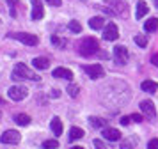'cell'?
<instances>
[{
  "mask_svg": "<svg viewBox=\"0 0 158 149\" xmlns=\"http://www.w3.org/2000/svg\"><path fill=\"white\" fill-rule=\"evenodd\" d=\"M96 52H100V43L96 37H84L78 43V53L84 57H93Z\"/></svg>",
  "mask_w": 158,
  "mask_h": 149,
  "instance_id": "obj_1",
  "label": "cell"
},
{
  "mask_svg": "<svg viewBox=\"0 0 158 149\" xmlns=\"http://www.w3.org/2000/svg\"><path fill=\"white\" fill-rule=\"evenodd\" d=\"M13 80H32V82H39L41 78L34 71H30L23 62H18L15 66V71H13Z\"/></svg>",
  "mask_w": 158,
  "mask_h": 149,
  "instance_id": "obj_2",
  "label": "cell"
},
{
  "mask_svg": "<svg viewBox=\"0 0 158 149\" xmlns=\"http://www.w3.org/2000/svg\"><path fill=\"white\" fill-rule=\"evenodd\" d=\"M11 37H13V39H16V41L23 43V44H27V46H36L37 43H39L37 35L27 34V32H16V34H11Z\"/></svg>",
  "mask_w": 158,
  "mask_h": 149,
  "instance_id": "obj_3",
  "label": "cell"
},
{
  "mask_svg": "<svg viewBox=\"0 0 158 149\" xmlns=\"http://www.w3.org/2000/svg\"><path fill=\"white\" fill-rule=\"evenodd\" d=\"M7 94H9V98L13 99V101H22V99L27 98L29 91H27L25 85H13V87H9Z\"/></svg>",
  "mask_w": 158,
  "mask_h": 149,
  "instance_id": "obj_4",
  "label": "cell"
},
{
  "mask_svg": "<svg viewBox=\"0 0 158 149\" xmlns=\"http://www.w3.org/2000/svg\"><path fill=\"white\" fill-rule=\"evenodd\" d=\"M82 69L85 71L89 77L93 78V80H98V78H103L105 77V69H103V66H98V64H87V66H82Z\"/></svg>",
  "mask_w": 158,
  "mask_h": 149,
  "instance_id": "obj_5",
  "label": "cell"
},
{
  "mask_svg": "<svg viewBox=\"0 0 158 149\" xmlns=\"http://www.w3.org/2000/svg\"><path fill=\"white\" fill-rule=\"evenodd\" d=\"M20 140H22V135L16 130H7V131H4L0 135V142L2 144H18Z\"/></svg>",
  "mask_w": 158,
  "mask_h": 149,
  "instance_id": "obj_6",
  "label": "cell"
},
{
  "mask_svg": "<svg viewBox=\"0 0 158 149\" xmlns=\"http://www.w3.org/2000/svg\"><path fill=\"white\" fill-rule=\"evenodd\" d=\"M114 60L117 66H124L128 62V50L126 46H115L114 48Z\"/></svg>",
  "mask_w": 158,
  "mask_h": 149,
  "instance_id": "obj_7",
  "label": "cell"
},
{
  "mask_svg": "<svg viewBox=\"0 0 158 149\" xmlns=\"http://www.w3.org/2000/svg\"><path fill=\"white\" fill-rule=\"evenodd\" d=\"M140 112L146 115V117H149V119H155L156 117V110H155V103L151 101V99H144L140 101Z\"/></svg>",
  "mask_w": 158,
  "mask_h": 149,
  "instance_id": "obj_8",
  "label": "cell"
},
{
  "mask_svg": "<svg viewBox=\"0 0 158 149\" xmlns=\"http://www.w3.org/2000/svg\"><path fill=\"white\" fill-rule=\"evenodd\" d=\"M119 37V30H117V25L115 23H108L105 30H103V39L105 41H115Z\"/></svg>",
  "mask_w": 158,
  "mask_h": 149,
  "instance_id": "obj_9",
  "label": "cell"
},
{
  "mask_svg": "<svg viewBox=\"0 0 158 149\" xmlns=\"http://www.w3.org/2000/svg\"><path fill=\"white\" fill-rule=\"evenodd\" d=\"M30 4H32V14H30V18L36 21V20H41L44 16V9H43V4L39 2V0H30Z\"/></svg>",
  "mask_w": 158,
  "mask_h": 149,
  "instance_id": "obj_10",
  "label": "cell"
},
{
  "mask_svg": "<svg viewBox=\"0 0 158 149\" xmlns=\"http://www.w3.org/2000/svg\"><path fill=\"white\" fill-rule=\"evenodd\" d=\"M108 4L115 9V14H123V16L128 14V6L124 0H108Z\"/></svg>",
  "mask_w": 158,
  "mask_h": 149,
  "instance_id": "obj_11",
  "label": "cell"
},
{
  "mask_svg": "<svg viewBox=\"0 0 158 149\" xmlns=\"http://www.w3.org/2000/svg\"><path fill=\"white\" fill-rule=\"evenodd\" d=\"M103 137L110 142H115V140H119L123 135H121V131L115 130V128H103Z\"/></svg>",
  "mask_w": 158,
  "mask_h": 149,
  "instance_id": "obj_12",
  "label": "cell"
},
{
  "mask_svg": "<svg viewBox=\"0 0 158 149\" xmlns=\"http://www.w3.org/2000/svg\"><path fill=\"white\" fill-rule=\"evenodd\" d=\"M53 78H64V80H73V71L71 69H66V68H57L53 69Z\"/></svg>",
  "mask_w": 158,
  "mask_h": 149,
  "instance_id": "obj_13",
  "label": "cell"
},
{
  "mask_svg": "<svg viewBox=\"0 0 158 149\" xmlns=\"http://www.w3.org/2000/svg\"><path fill=\"white\" fill-rule=\"evenodd\" d=\"M32 66H34L36 69L44 71V69H48V66H50V60H48L46 57H36V59L32 60Z\"/></svg>",
  "mask_w": 158,
  "mask_h": 149,
  "instance_id": "obj_14",
  "label": "cell"
},
{
  "mask_svg": "<svg viewBox=\"0 0 158 149\" xmlns=\"http://www.w3.org/2000/svg\"><path fill=\"white\" fill-rule=\"evenodd\" d=\"M140 89H142L144 92L153 94V92L158 91V84H156V82H153V80H144L142 84H140Z\"/></svg>",
  "mask_w": 158,
  "mask_h": 149,
  "instance_id": "obj_15",
  "label": "cell"
},
{
  "mask_svg": "<svg viewBox=\"0 0 158 149\" xmlns=\"http://www.w3.org/2000/svg\"><path fill=\"white\" fill-rule=\"evenodd\" d=\"M137 144H139L137 137H124L121 140V149H133Z\"/></svg>",
  "mask_w": 158,
  "mask_h": 149,
  "instance_id": "obj_16",
  "label": "cell"
},
{
  "mask_svg": "<svg viewBox=\"0 0 158 149\" xmlns=\"http://www.w3.org/2000/svg\"><path fill=\"white\" fill-rule=\"evenodd\" d=\"M50 126H52V131H53L55 137H59V135L62 133V121L59 119V117H53V119H52Z\"/></svg>",
  "mask_w": 158,
  "mask_h": 149,
  "instance_id": "obj_17",
  "label": "cell"
},
{
  "mask_svg": "<svg viewBox=\"0 0 158 149\" xmlns=\"http://www.w3.org/2000/svg\"><path fill=\"white\" fill-rule=\"evenodd\" d=\"M103 25H105V20L101 16H94V18L89 20V27L93 30H100V28H103Z\"/></svg>",
  "mask_w": 158,
  "mask_h": 149,
  "instance_id": "obj_18",
  "label": "cell"
},
{
  "mask_svg": "<svg viewBox=\"0 0 158 149\" xmlns=\"http://www.w3.org/2000/svg\"><path fill=\"white\" fill-rule=\"evenodd\" d=\"M148 11H149V9H148V4H146L144 0H140V2L137 4V13H135V18H139V20H140V18H144V16L148 14Z\"/></svg>",
  "mask_w": 158,
  "mask_h": 149,
  "instance_id": "obj_19",
  "label": "cell"
},
{
  "mask_svg": "<svg viewBox=\"0 0 158 149\" xmlns=\"http://www.w3.org/2000/svg\"><path fill=\"white\" fill-rule=\"evenodd\" d=\"M84 130H82V128H78V126H73L71 130H69V140H78V139H82V137H84Z\"/></svg>",
  "mask_w": 158,
  "mask_h": 149,
  "instance_id": "obj_20",
  "label": "cell"
},
{
  "mask_svg": "<svg viewBox=\"0 0 158 149\" xmlns=\"http://www.w3.org/2000/svg\"><path fill=\"white\" fill-rule=\"evenodd\" d=\"M89 122H91V126L93 128H107V121L105 119H101V117H94V115H91L89 117Z\"/></svg>",
  "mask_w": 158,
  "mask_h": 149,
  "instance_id": "obj_21",
  "label": "cell"
},
{
  "mask_svg": "<svg viewBox=\"0 0 158 149\" xmlns=\"http://www.w3.org/2000/svg\"><path fill=\"white\" fill-rule=\"evenodd\" d=\"M156 28H158V18H149L144 23V30L146 32H155Z\"/></svg>",
  "mask_w": 158,
  "mask_h": 149,
  "instance_id": "obj_22",
  "label": "cell"
},
{
  "mask_svg": "<svg viewBox=\"0 0 158 149\" xmlns=\"http://www.w3.org/2000/svg\"><path fill=\"white\" fill-rule=\"evenodd\" d=\"M15 122L16 124H20V126H27L30 124V117L27 114H16L15 115Z\"/></svg>",
  "mask_w": 158,
  "mask_h": 149,
  "instance_id": "obj_23",
  "label": "cell"
},
{
  "mask_svg": "<svg viewBox=\"0 0 158 149\" xmlns=\"http://www.w3.org/2000/svg\"><path fill=\"white\" fill-rule=\"evenodd\" d=\"M50 41L53 46H57V48H64L66 46V39H62V37H59V35H52Z\"/></svg>",
  "mask_w": 158,
  "mask_h": 149,
  "instance_id": "obj_24",
  "label": "cell"
},
{
  "mask_svg": "<svg viewBox=\"0 0 158 149\" xmlns=\"http://www.w3.org/2000/svg\"><path fill=\"white\" fill-rule=\"evenodd\" d=\"M68 28L71 30L73 34H80L82 32V25H80L77 20H73V21H69V25H68Z\"/></svg>",
  "mask_w": 158,
  "mask_h": 149,
  "instance_id": "obj_25",
  "label": "cell"
},
{
  "mask_svg": "<svg viewBox=\"0 0 158 149\" xmlns=\"http://www.w3.org/2000/svg\"><path fill=\"white\" fill-rule=\"evenodd\" d=\"M66 91H68V94H69L71 98H77V96H78V91H80V89H78V85H77V84H69Z\"/></svg>",
  "mask_w": 158,
  "mask_h": 149,
  "instance_id": "obj_26",
  "label": "cell"
},
{
  "mask_svg": "<svg viewBox=\"0 0 158 149\" xmlns=\"http://www.w3.org/2000/svg\"><path fill=\"white\" fill-rule=\"evenodd\" d=\"M133 41H135L137 44L140 46V48H146V44H148V39H146L142 34H137L135 37H133Z\"/></svg>",
  "mask_w": 158,
  "mask_h": 149,
  "instance_id": "obj_27",
  "label": "cell"
},
{
  "mask_svg": "<svg viewBox=\"0 0 158 149\" xmlns=\"http://www.w3.org/2000/svg\"><path fill=\"white\" fill-rule=\"evenodd\" d=\"M43 147L44 149H57L59 147V142L57 140H44L43 142Z\"/></svg>",
  "mask_w": 158,
  "mask_h": 149,
  "instance_id": "obj_28",
  "label": "cell"
},
{
  "mask_svg": "<svg viewBox=\"0 0 158 149\" xmlns=\"http://www.w3.org/2000/svg\"><path fill=\"white\" fill-rule=\"evenodd\" d=\"M148 149H158V139H151L148 142Z\"/></svg>",
  "mask_w": 158,
  "mask_h": 149,
  "instance_id": "obj_29",
  "label": "cell"
},
{
  "mask_svg": "<svg viewBox=\"0 0 158 149\" xmlns=\"http://www.w3.org/2000/svg\"><path fill=\"white\" fill-rule=\"evenodd\" d=\"M7 4L11 6V11H9V14H11V16L15 18V16H16V11H15V4H16V0H7Z\"/></svg>",
  "mask_w": 158,
  "mask_h": 149,
  "instance_id": "obj_30",
  "label": "cell"
},
{
  "mask_svg": "<svg viewBox=\"0 0 158 149\" xmlns=\"http://www.w3.org/2000/svg\"><path fill=\"white\" fill-rule=\"evenodd\" d=\"M130 121H131V115H123V117H121V124H123V126H128Z\"/></svg>",
  "mask_w": 158,
  "mask_h": 149,
  "instance_id": "obj_31",
  "label": "cell"
},
{
  "mask_svg": "<svg viewBox=\"0 0 158 149\" xmlns=\"http://www.w3.org/2000/svg\"><path fill=\"white\" fill-rule=\"evenodd\" d=\"M94 147H96V149H107V147H105V144H103L101 140H98V139L94 140Z\"/></svg>",
  "mask_w": 158,
  "mask_h": 149,
  "instance_id": "obj_32",
  "label": "cell"
},
{
  "mask_svg": "<svg viewBox=\"0 0 158 149\" xmlns=\"http://www.w3.org/2000/svg\"><path fill=\"white\" fill-rule=\"evenodd\" d=\"M131 121H133V122H140V121H142V115H140V114H131Z\"/></svg>",
  "mask_w": 158,
  "mask_h": 149,
  "instance_id": "obj_33",
  "label": "cell"
},
{
  "mask_svg": "<svg viewBox=\"0 0 158 149\" xmlns=\"http://www.w3.org/2000/svg\"><path fill=\"white\" fill-rule=\"evenodd\" d=\"M46 2H48L50 6H53V7H59L60 4H62V0H46Z\"/></svg>",
  "mask_w": 158,
  "mask_h": 149,
  "instance_id": "obj_34",
  "label": "cell"
},
{
  "mask_svg": "<svg viewBox=\"0 0 158 149\" xmlns=\"http://www.w3.org/2000/svg\"><path fill=\"white\" fill-rule=\"evenodd\" d=\"M151 62L155 64V66H158V53H155V55L151 57Z\"/></svg>",
  "mask_w": 158,
  "mask_h": 149,
  "instance_id": "obj_35",
  "label": "cell"
},
{
  "mask_svg": "<svg viewBox=\"0 0 158 149\" xmlns=\"http://www.w3.org/2000/svg\"><path fill=\"white\" fill-rule=\"evenodd\" d=\"M60 96V92L59 91H52V98H59Z\"/></svg>",
  "mask_w": 158,
  "mask_h": 149,
  "instance_id": "obj_36",
  "label": "cell"
},
{
  "mask_svg": "<svg viewBox=\"0 0 158 149\" xmlns=\"http://www.w3.org/2000/svg\"><path fill=\"white\" fill-rule=\"evenodd\" d=\"M71 149H84V147H80V146H77V147H71Z\"/></svg>",
  "mask_w": 158,
  "mask_h": 149,
  "instance_id": "obj_37",
  "label": "cell"
},
{
  "mask_svg": "<svg viewBox=\"0 0 158 149\" xmlns=\"http://www.w3.org/2000/svg\"><path fill=\"white\" fill-rule=\"evenodd\" d=\"M155 4H156V7H158V0H155Z\"/></svg>",
  "mask_w": 158,
  "mask_h": 149,
  "instance_id": "obj_38",
  "label": "cell"
},
{
  "mask_svg": "<svg viewBox=\"0 0 158 149\" xmlns=\"http://www.w3.org/2000/svg\"><path fill=\"white\" fill-rule=\"evenodd\" d=\"M2 103H4V99H0V105H2Z\"/></svg>",
  "mask_w": 158,
  "mask_h": 149,
  "instance_id": "obj_39",
  "label": "cell"
},
{
  "mask_svg": "<svg viewBox=\"0 0 158 149\" xmlns=\"http://www.w3.org/2000/svg\"><path fill=\"white\" fill-rule=\"evenodd\" d=\"M0 117H2V112H0Z\"/></svg>",
  "mask_w": 158,
  "mask_h": 149,
  "instance_id": "obj_40",
  "label": "cell"
}]
</instances>
